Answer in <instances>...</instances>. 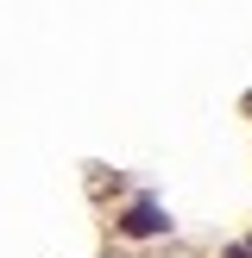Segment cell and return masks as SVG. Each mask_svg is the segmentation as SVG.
I'll return each mask as SVG.
<instances>
[{
	"label": "cell",
	"instance_id": "obj_2",
	"mask_svg": "<svg viewBox=\"0 0 252 258\" xmlns=\"http://www.w3.org/2000/svg\"><path fill=\"white\" fill-rule=\"evenodd\" d=\"M227 258H252V246H227Z\"/></svg>",
	"mask_w": 252,
	"mask_h": 258
},
{
	"label": "cell",
	"instance_id": "obj_1",
	"mask_svg": "<svg viewBox=\"0 0 252 258\" xmlns=\"http://www.w3.org/2000/svg\"><path fill=\"white\" fill-rule=\"evenodd\" d=\"M120 233L126 239H158V233H170V214H164L158 202H133L126 221H120Z\"/></svg>",
	"mask_w": 252,
	"mask_h": 258
}]
</instances>
